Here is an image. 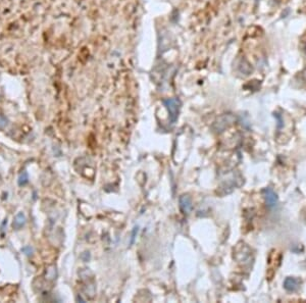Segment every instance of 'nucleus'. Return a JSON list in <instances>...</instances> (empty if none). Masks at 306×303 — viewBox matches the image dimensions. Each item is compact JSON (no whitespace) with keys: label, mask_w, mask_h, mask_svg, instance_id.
<instances>
[{"label":"nucleus","mask_w":306,"mask_h":303,"mask_svg":"<svg viewBox=\"0 0 306 303\" xmlns=\"http://www.w3.org/2000/svg\"><path fill=\"white\" fill-rule=\"evenodd\" d=\"M179 203H180V208L183 211L185 214H189V213L192 211L193 208V204L192 200H191V197L189 195H182L179 199Z\"/></svg>","instance_id":"nucleus-1"},{"label":"nucleus","mask_w":306,"mask_h":303,"mask_svg":"<svg viewBox=\"0 0 306 303\" xmlns=\"http://www.w3.org/2000/svg\"><path fill=\"white\" fill-rule=\"evenodd\" d=\"M165 104H166L168 111H170V122L173 123H175L177 119H178V112H179L178 102H177L176 100H166L165 101Z\"/></svg>","instance_id":"nucleus-2"},{"label":"nucleus","mask_w":306,"mask_h":303,"mask_svg":"<svg viewBox=\"0 0 306 303\" xmlns=\"http://www.w3.org/2000/svg\"><path fill=\"white\" fill-rule=\"evenodd\" d=\"M264 197L266 204L269 207H274L276 206L277 202V196L276 193L274 192V190H271V188H266L264 190Z\"/></svg>","instance_id":"nucleus-3"},{"label":"nucleus","mask_w":306,"mask_h":303,"mask_svg":"<svg viewBox=\"0 0 306 303\" xmlns=\"http://www.w3.org/2000/svg\"><path fill=\"white\" fill-rule=\"evenodd\" d=\"M284 287L286 290H288L290 292H294L299 288V282H298V280L295 279V278H287V279L285 280Z\"/></svg>","instance_id":"nucleus-4"},{"label":"nucleus","mask_w":306,"mask_h":303,"mask_svg":"<svg viewBox=\"0 0 306 303\" xmlns=\"http://www.w3.org/2000/svg\"><path fill=\"white\" fill-rule=\"evenodd\" d=\"M26 223V217L22 212H19L15 215V221H13V228L15 230H19Z\"/></svg>","instance_id":"nucleus-5"},{"label":"nucleus","mask_w":306,"mask_h":303,"mask_svg":"<svg viewBox=\"0 0 306 303\" xmlns=\"http://www.w3.org/2000/svg\"><path fill=\"white\" fill-rule=\"evenodd\" d=\"M28 181H29V176H28V173L27 172H24L22 173H21V176L18 177V183L19 186H25Z\"/></svg>","instance_id":"nucleus-6"},{"label":"nucleus","mask_w":306,"mask_h":303,"mask_svg":"<svg viewBox=\"0 0 306 303\" xmlns=\"http://www.w3.org/2000/svg\"><path fill=\"white\" fill-rule=\"evenodd\" d=\"M22 251L25 252V254H27V255H32V252H33V249H32V247L31 246H27V247H24L22 248Z\"/></svg>","instance_id":"nucleus-7"},{"label":"nucleus","mask_w":306,"mask_h":303,"mask_svg":"<svg viewBox=\"0 0 306 303\" xmlns=\"http://www.w3.org/2000/svg\"><path fill=\"white\" fill-rule=\"evenodd\" d=\"M138 232V228H135L134 229V232H133V235H132V241H131V243H133L134 242V239H135V235H136V233Z\"/></svg>","instance_id":"nucleus-8"}]
</instances>
